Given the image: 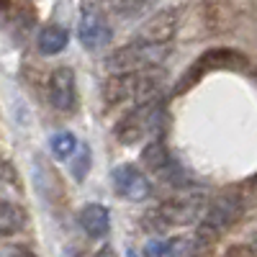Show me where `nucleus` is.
Masks as SVG:
<instances>
[{
	"label": "nucleus",
	"mask_w": 257,
	"mask_h": 257,
	"mask_svg": "<svg viewBox=\"0 0 257 257\" xmlns=\"http://www.w3.org/2000/svg\"><path fill=\"white\" fill-rule=\"evenodd\" d=\"M162 85L160 70H139V72H113L103 85V103L108 108L137 105L147 98H155Z\"/></svg>",
	"instance_id": "nucleus-1"
},
{
	"label": "nucleus",
	"mask_w": 257,
	"mask_h": 257,
	"mask_svg": "<svg viewBox=\"0 0 257 257\" xmlns=\"http://www.w3.org/2000/svg\"><path fill=\"white\" fill-rule=\"evenodd\" d=\"M170 57V44H144L132 39L128 44L118 47L103 59L108 72H139V70H157Z\"/></svg>",
	"instance_id": "nucleus-2"
},
{
	"label": "nucleus",
	"mask_w": 257,
	"mask_h": 257,
	"mask_svg": "<svg viewBox=\"0 0 257 257\" xmlns=\"http://www.w3.org/2000/svg\"><path fill=\"white\" fill-rule=\"evenodd\" d=\"M160 116H162V100H160V95L147 98V100L132 105V108H128L116 121V126H113L116 142H121V144H137V142L147 139L157 128Z\"/></svg>",
	"instance_id": "nucleus-3"
},
{
	"label": "nucleus",
	"mask_w": 257,
	"mask_h": 257,
	"mask_svg": "<svg viewBox=\"0 0 257 257\" xmlns=\"http://www.w3.org/2000/svg\"><path fill=\"white\" fill-rule=\"evenodd\" d=\"M206 211V196L198 190L183 193V196L167 198L160 203L152 213V224L155 229H170V226H188L193 221H198Z\"/></svg>",
	"instance_id": "nucleus-4"
},
{
	"label": "nucleus",
	"mask_w": 257,
	"mask_h": 257,
	"mask_svg": "<svg viewBox=\"0 0 257 257\" xmlns=\"http://www.w3.org/2000/svg\"><path fill=\"white\" fill-rule=\"evenodd\" d=\"M242 216V198L237 193H224L213 201L211 206H206L203 211V219H201V226H198V242H213L221 234Z\"/></svg>",
	"instance_id": "nucleus-5"
},
{
	"label": "nucleus",
	"mask_w": 257,
	"mask_h": 257,
	"mask_svg": "<svg viewBox=\"0 0 257 257\" xmlns=\"http://www.w3.org/2000/svg\"><path fill=\"white\" fill-rule=\"evenodd\" d=\"M178 24H180V11L178 8H165L157 11L149 21H144L142 29L137 31V41L144 44H170L173 36L178 34Z\"/></svg>",
	"instance_id": "nucleus-6"
},
{
	"label": "nucleus",
	"mask_w": 257,
	"mask_h": 257,
	"mask_svg": "<svg viewBox=\"0 0 257 257\" xmlns=\"http://www.w3.org/2000/svg\"><path fill=\"white\" fill-rule=\"evenodd\" d=\"M113 190L123 201H132V203H142L149 198V193H152V185H149V178L142 173L139 167L134 165H118L113 170Z\"/></svg>",
	"instance_id": "nucleus-7"
},
{
	"label": "nucleus",
	"mask_w": 257,
	"mask_h": 257,
	"mask_svg": "<svg viewBox=\"0 0 257 257\" xmlns=\"http://www.w3.org/2000/svg\"><path fill=\"white\" fill-rule=\"evenodd\" d=\"M49 103L59 113L75 111L77 103V80L70 67H57L49 75Z\"/></svg>",
	"instance_id": "nucleus-8"
},
{
	"label": "nucleus",
	"mask_w": 257,
	"mask_h": 257,
	"mask_svg": "<svg viewBox=\"0 0 257 257\" xmlns=\"http://www.w3.org/2000/svg\"><path fill=\"white\" fill-rule=\"evenodd\" d=\"M80 41L85 49H100L111 41V29L108 21L103 18L100 11L95 8H85L80 18Z\"/></svg>",
	"instance_id": "nucleus-9"
},
{
	"label": "nucleus",
	"mask_w": 257,
	"mask_h": 257,
	"mask_svg": "<svg viewBox=\"0 0 257 257\" xmlns=\"http://www.w3.org/2000/svg\"><path fill=\"white\" fill-rule=\"evenodd\" d=\"M201 242L190 237H173V239H152L147 242V257H196Z\"/></svg>",
	"instance_id": "nucleus-10"
},
{
	"label": "nucleus",
	"mask_w": 257,
	"mask_h": 257,
	"mask_svg": "<svg viewBox=\"0 0 257 257\" xmlns=\"http://www.w3.org/2000/svg\"><path fill=\"white\" fill-rule=\"evenodd\" d=\"M80 226L90 239H103L111 229V213L103 203H88L80 211Z\"/></svg>",
	"instance_id": "nucleus-11"
},
{
	"label": "nucleus",
	"mask_w": 257,
	"mask_h": 257,
	"mask_svg": "<svg viewBox=\"0 0 257 257\" xmlns=\"http://www.w3.org/2000/svg\"><path fill=\"white\" fill-rule=\"evenodd\" d=\"M70 44V34L64 26L59 24H49L39 31V39H36V47L44 57H54V54H62Z\"/></svg>",
	"instance_id": "nucleus-12"
},
{
	"label": "nucleus",
	"mask_w": 257,
	"mask_h": 257,
	"mask_svg": "<svg viewBox=\"0 0 257 257\" xmlns=\"http://www.w3.org/2000/svg\"><path fill=\"white\" fill-rule=\"evenodd\" d=\"M29 213L13 201H0V237H13L26 226Z\"/></svg>",
	"instance_id": "nucleus-13"
},
{
	"label": "nucleus",
	"mask_w": 257,
	"mask_h": 257,
	"mask_svg": "<svg viewBox=\"0 0 257 257\" xmlns=\"http://www.w3.org/2000/svg\"><path fill=\"white\" fill-rule=\"evenodd\" d=\"M142 160H144V162L149 165V170H152V173H157V175L170 178V175L178 173L175 165H173V160H170V152L162 147V142H152V144H149V147L144 149Z\"/></svg>",
	"instance_id": "nucleus-14"
},
{
	"label": "nucleus",
	"mask_w": 257,
	"mask_h": 257,
	"mask_svg": "<svg viewBox=\"0 0 257 257\" xmlns=\"http://www.w3.org/2000/svg\"><path fill=\"white\" fill-rule=\"evenodd\" d=\"M77 147H80V142H77V137H75L72 132H59V134H54L52 142H49L52 155H54L59 162H70L72 155L77 152Z\"/></svg>",
	"instance_id": "nucleus-15"
},
{
	"label": "nucleus",
	"mask_w": 257,
	"mask_h": 257,
	"mask_svg": "<svg viewBox=\"0 0 257 257\" xmlns=\"http://www.w3.org/2000/svg\"><path fill=\"white\" fill-rule=\"evenodd\" d=\"M108 3L121 18H132V16L144 13L152 3H157V0H108Z\"/></svg>",
	"instance_id": "nucleus-16"
},
{
	"label": "nucleus",
	"mask_w": 257,
	"mask_h": 257,
	"mask_svg": "<svg viewBox=\"0 0 257 257\" xmlns=\"http://www.w3.org/2000/svg\"><path fill=\"white\" fill-rule=\"evenodd\" d=\"M70 165H72V178L75 180H85V175L90 173V147L80 144L77 152L70 160Z\"/></svg>",
	"instance_id": "nucleus-17"
},
{
	"label": "nucleus",
	"mask_w": 257,
	"mask_h": 257,
	"mask_svg": "<svg viewBox=\"0 0 257 257\" xmlns=\"http://www.w3.org/2000/svg\"><path fill=\"white\" fill-rule=\"evenodd\" d=\"M16 188V178L8 167H0V201H8V193Z\"/></svg>",
	"instance_id": "nucleus-18"
},
{
	"label": "nucleus",
	"mask_w": 257,
	"mask_h": 257,
	"mask_svg": "<svg viewBox=\"0 0 257 257\" xmlns=\"http://www.w3.org/2000/svg\"><path fill=\"white\" fill-rule=\"evenodd\" d=\"M11 257H36V254H34L31 249H13Z\"/></svg>",
	"instance_id": "nucleus-19"
},
{
	"label": "nucleus",
	"mask_w": 257,
	"mask_h": 257,
	"mask_svg": "<svg viewBox=\"0 0 257 257\" xmlns=\"http://www.w3.org/2000/svg\"><path fill=\"white\" fill-rule=\"evenodd\" d=\"M126 257H137V254H134V252H132V249H128V254H126Z\"/></svg>",
	"instance_id": "nucleus-20"
},
{
	"label": "nucleus",
	"mask_w": 257,
	"mask_h": 257,
	"mask_svg": "<svg viewBox=\"0 0 257 257\" xmlns=\"http://www.w3.org/2000/svg\"><path fill=\"white\" fill-rule=\"evenodd\" d=\"M254 249H257V237H254Z\"/></svg>",
	"instance_id": "nucleus-21"
}]
</instances>
